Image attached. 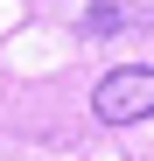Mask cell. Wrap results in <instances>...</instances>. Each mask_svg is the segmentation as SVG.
Instances as JSON below:
<instances>
[{"instance_id":"1","label":"cell","mask_w":154,"mask_h":161,"mask_svg":"<svg viewBox=\"0 0 154 161\" xmlns=\"http://www.w3.org/2000/svg\"><path fill=\"white\" fill-rule=\"evenodd\" d=\"M91 112L105 119V126H133V119H147L154 112V70L147 63H119V70H105L91 84Z\"/></svg>"}]
</instances>
